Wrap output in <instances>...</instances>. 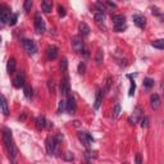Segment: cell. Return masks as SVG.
<instances>
[{"mask_svg": "<svg viewBox=\"0 0 164 164\" xmlns=\"http://www.w3.org/2000/svg\"><path fill=\"white\" fill-rule=\"evenodd\" d=\"M67 67H68V62H67V59L65 58H63L61 64H59V68H61V71L64 73V72H67Z\"/></svg>", "mask_w": 164, "mask_h": 164, "instance_id": "cb8c5ba5", "label": "cell"}, {"mask_svg": "<svg viewBox=\"0 0 164 164\" xmlns=\"http://www.w3.org/2000/svg\"><path fill=\"white\" fill-rule=\"evenodd\" d=\"M133 22L139 28H144L145 25H146V19H145L144 15H141V14H135L133 15Z\"/></svg>", "mask_w": 164, "mask_h": 164, "instance_id": "4fadbf2b", "label": "cell"}, {"mask_svg": "<svg viewBox=\"0 0 164 164\" xmlns=\"http://www.w3.org/2000/svg\"><path fill=\"white\" fill-rule=\"evenodd\" d=\"M103 58H104V54H103V51L101 50H97V53H96V57H95V61H96V63H101L103 62Z\"/></svg>", "mask_w": 164, "mask_h": 164, "instance_id": "83f0119b", "label": "cell"}, {"mask_svg": "<svg viewBox=\"0 0 164 164\" xmlns=\"http://www.w3.org/2000/svg\"><path fill=\"white\" fill-rule=\"evenodd\" d=\"M135 162H136V164H143V158H141V154L139 153V154H136V156H135Z\"/></svg>", "mask_w": 164, "mask_h": 164, "instance_id": "74e56055", "label": "cell"}, {"mask_svg": "<svg viewBox=\"0 0 164 164\" xmlns=\"http://www.w3.org/2000/svg\"><path fill=\"white\" fill-rule=\"evenodd\" d=\"M58 13L61 17H65V9L64 7H62V5H58Z\"/></svg>", "mask_w": 164, "mask_h": 164, "instance_id": "d590c367", "label": "cell"}, {"mask_svg": "<svg viewBox=\"0 0 164 164\" xmlns=\"http://www.w3.org/2000/svg\"><path fill=\"white\" fill-rule=\"evenodd\" d=\"M95 7L97 8V10H99V13H103L104 10H105V5H104L103 3H100V2L95 3Z\"/></svg>", "mask_w": 164, "mask_h": 164, "instance_id": "f546056e", "label": "cell"}, {"mask_svg": "<svg viewBox=\"0 0 164 164\" xmlns=\"http://www.w3.org/2000/svg\"><path fill=\"white\" fill-rule=\"evenodd\" d=\"M73 124L76 126V127H78V126H80V122H78V121H74V122H73Z\"/></svg>", "mask_w": 164, "mask_h": 164, "instance_id": "7bdbcfd3", "label": "cell"}, {"mask_svg": "<svg viewBox=\"0 0 164 164\" xmlns=\"http://www.w3.org/2000/svg\"><path fill=\"white\" fill-rule=\"evenodd\" d=\"M103 103V91H97L96 94V99H95V104H94V108L95 109H99L100 105Z\"/></svg>", "mask_w": 164, "mask_h": 164, "instance_id": "ffe728a7", "label": "cell"}, {"mask_svg": "<svg viewBox=\"0 0 164 164\" xmlns=\"http://www.w3.org/2000/svg\"><path fill=\"white\" fill-rule=\"evenodd\" d=\"M72 48L74 49V51H78V53L84 51V41H82L81 37H73Z\"/></svg>", "mask_w": 164, "mask_h": 164, "instance_id": "8fae6325", "label": "cell"}, {"mask_svg": "<svg viewBox=\"0 0 164 164\" xmlns=\"http://www.w3.org/2000/svg\"><path fill=\"white\" fill-rule=\"evenodd\" d=\"M59 140H61L59 137L58 139H55V137H48L46 139V150H48L49 155H54V153H55L57 147H58Z\"/></svg>", "mask_w": 164, "mask_h": 164, "instance_id": "7a4b0ae2", "label": "cell"}, {"mask_svg": "<svg viewBox=\"0 0 164 164\" xmlns=\"http://www.w3.org/2000/svg\"><path fill=\"white\" fill-rule=\"evenodd\" d=\"M10 9L7 7V5H0V23H7L10 19Z\"/></svg>", "mask_w": 164, "mask_h": 164, "instance_id": "277c9868", "label": "cell"}, {"mask_svg": "<svg viewBox=\"0 0 164 164\" xmlns=\"http://www.w3.org/2000/svg\"><path fill=\"white\" fill-rule=\"evenodd\" d=\"M135 89H136V84L133 81H131V87H130V92H128L130 96H132L135 94Z\"/></svg>", "mask_w": 164, "mask_h": 164, "instance_id": "e575fe53", "label": "cell"}, {"mask_svg": "<svg viewBox=\"0 0 164 164\" xmlns=\"http://www.w3.org/2000/svg\"><path fill=\"white\" fill-rule=\"evenodd\" d=\"M26 84V80H25V73L21 72L18 73V76L14 78V86L17 87V89H21V87H23Z\"/></svg>", "mask_w": 164, "mask_h": 164, "instance_id": "5bb4252c", "label": "cell"}, {"mask_svg": "<svg viewBox=\"0 0 164 164\" xmlns=\"http://www.w3.org/2000/svg\"><path fill=\"white\" fill-rule=\"evenodd\" d=\"M150 105H151V108L154 109V110H158V109L160 108L162 100H160V96L158 95V94L151 95V97H150Z\"/></svg>", "mask_w": 164, "mask_h": 164, "instance_id": "7c38bea8", "label": "cell"}, {"mask_svg": "<svg viewBox=\"0 0 164 164\" xmlns=\"http://www.w3.org/2000/svg\"><path fill=\"white\" fill-rule=\"evenodd\" d=\"M141 118H143V109H141L140 107H137V108H136L135 110H133L132 117H130L128 121H130V123L132 124V126H135L136 123H137V122L140 121Z\"/></svg>", "mask_w": 164, "mask_h": 164, "instance_id": "9c48e42d", "label": "cell"}, {"mask_svg": "<svg viewBox=\"0 0 164 164\" xmlns=\"http://www.w3.org/2000/svg\"><path fill=\"white\" fill-rule=\"evenodd\" d=\"M141 127H143V128L149 127V119H147L146 117H144L143 119H141Z\"/></svg>", "mask_w": 164, "mask_h": 164, "instance_id": "836d02e7", "label": "cell"}, {"mask_svg": "<svg viewBox=\"0 0 164 164\" xmlns=\"http://www.w3.org/2000/svg\"><path fill=\"white\" fill-rule=\"evenodd\" d=\"M64 158H65V159H67V160H73V154H72V153H65V155H64Z\"/></svg>", "mask_w": 164, "mask_h": 164, "instance_id": "f35d334b", "label": "cell"}, {"mask_svg": "<svg viewBox=\"0 0 164 164\" xmlns=\"http://www.w3.org/2000/svg\"><path fill=\"white\" fill-rule=\"evenodd\" d=\"M0 41H2V37H0Z\"/></svg>", "mask_w": 164, "mask_h": 164, "instance_id": "bcb514c9", "label": "cell"}, {"mask_svg": "<svg viewBox=\"0 0 164 164\" xmlns=\"http://www.w3.org/2000/svg\"><path fill=\"white\" fill-rule=\"evenodd\" d=\"M108 5H110V7H113V8H116V7H117L116 3H112V2H108Z\"/></svg>", "mask_w": 164, "mask_h": 164, "instance_id": "60d3db41", "label": "cell"}, {"mask_svg": "<svg viewBox=\"0 0 164 164\" xmlns=\"http://www.w3.org/2000/svg\"><path fill=\"white\" fill-rule=\"evenodd\" d=\"M32 5H34V3H32V0H26V2H25V5H23L26 12H28V10H31Z\"/></svg>", "mask_w": 164, "mask_h": 164, "instance_id": "f1b7e54d", "label": "cell"}, {"mask_svg": "<svg viewBox=\"0 0 164 164\" xmlns=\"http://www.w3.org/2000/svg\"><path fill=\"white\" fill-rule=\"evenodd\" d=\"M84 164H90V162H85V163H84Z\"/></svg>", "mask_w": 164, "mask_h": 164, "instance_id": "ee69618b", "label": "cell"}, {"mask_svg": "<svg viewBox=\"0 0 164 164\" xmlns=\"http://www.w3.org/2000/svg\"><path fill=\"white\" fill-rule=\"evenodd\" d=\"M36 127L39 128V130L45 128V127H46V121H45V118H44L42 116L36 118Z\"/></svg>", "mask_w": 164, "mask_h": 164, "instance_id": "44dd1931", "label": "cell"}, {"mask_svg": "<svg viewBox=\"0 0 164 164\" xmlns=\"http://www.w3.org/2000/svg\"><path fill=\"white\" fill-rule=\"evenodd\" d=\"M144 86L146 87V89H151V87L154 86V80H151V78H145V80H144Z\"/></svg>", "mask_w": 164, "mask_h": 164, "instance_id": "d4e9b609", "label": "cell"}, {"mask_svg": "<svg viewBox=\"0 0 164 164\" xmlns=\"http://www.w3.org/2000/svg\"><path fill=\"white\" fill-rule=\"evenodd\" d=\"M95 21L96 22H104V13H95Z\"/></svg>", "mask_w": 164, "mask_h": 164, "instance_id": "d6a6232c", "label": "cell"}, {"mask_svg": "<svg viewBox=\"0 0 164 164\" xmlns=\"http://www.w3.org/2000/svg\"><path fill=\"white\" fill-rule=\"evenodd\" d=\"M41 9L44 10V13H50L53 9V3L49 0H44V2H41Z\"/></svg>", "mask_w": 164, "mask_h": 164, "instance_id": "9a60e30c", "label": "cell"}, {"mask_svg": "<svg viewBox=\"0 0 164 164\" xmlns=\"http://www.w3.org/2000/svg\"><path fill=\"white\" fill-rule=\"evenodd\" d=\"M80 31H81V35H82V36H87V35L90 34V27L87 26V23H85V22H81Z\"/></svg>", "mask_w": 164, "mask_h": 164, "instance_id": "d6986e66", "label": "cell"}, {"mask_svg": "<svg viewBox=\"0 0 164 164\" xmlns=\"http://www.w3.org/2000/svg\"><path fill=\"white\" fill-rule=\"evenodd\" d=\"M23 46H25V50L27 51L28 55H34L37 51V46H36L34 40H28V39L23 40Z\"/></svg>", "mask_w": 164, "mask_h": 164, "instance_id": "5b68a950", "label": "cell"}, {"mask_svg": "<svg viewBox=\"0 0 164 164\" xmlns=\"http://www.w3.org/2000/svg\"><path fill=\"white\" fill-rule=\"evenodd\" d=\"M17 19H18V14H17V13H13L12 15H10V19H9L8 23H9L10 26H14L15 23H17Z\"/></svg>", "mask_w": 164, "mask_h": 164, "instance_id": "484cf974", "label": "cell"}, {"mask_svg": "<svg viewBox=\"0 0 164 164\" xmlns=\"http://www.w3.org/2000/svg\"><path fill=\"white\" fill-rule=\"evenodd\" d=\"M112 19L114 22V26H116V25H126V17H124L123 14L112 15Z\"/></svg>", "mask_w": 164, "mask_h": 164, "instance_id": "e0dca14e", "label": "cell"}, {"mask_svg": "<svg viewBox=\"0 0 164 164\" xmlns=\"http://www.w3.org/2000/svg\"><path fill=\"white\" fill-rule=\"evenodd\" d=\"M2 26H3V23H0V27H2Z\"/></svg>", "mask_w": 164, "mask_h": 164, "instance_id": "f6af8a7d", "label": "cell"}, {"mask_svg": "<svg viewBox=\"0 0 164 164\" xmlns=\"http://www.w3.org/2000/svg\"><path fill=\"white\" fill-rule=\"evenodd\" d=\"M0 105H2V108H3V113H4V116H5V117H8V116H9L8 103H7V100H5V97H4V96H0Z\"/></svg>", "mask_w": 164, "mask_h": 164, "instance_id": "ac0fdd59", "label": "cell"}, {"mask_svg": "<svg viewBox=\"0 0 164 164\" xmlns=\"http://www.w3.org/2000/svg\"><path fill=\"white\" fill-rule=\"evenodd\" d=\"M64 108H65V101H64V100H61V101H59V107H58V113H59V114L63 113Z\"/></svg>", "mask_w": 164, "mask_h": 164, "instance_id": "1f68e13d", "label": "cell"}, {"mask_svg": "<svg viewBox=\"0 0 164 164\" xmlns=\"http://www.w3.org/2000/svg\"><path fill=\"white\" fill-rule=\"evenodd\" d=\"M126 28H127V26H126V25H116V26H114V30H116L117 32H122Z\"/></svg>", "mask_w": 164, "mask_h": 164, "instance_id": "4dcf8cb0", "label": "cell"}, {"mask_svg": "<svg viewBox=\"0 0 164 164\" xmlns=\"http://www.w3.org/2000/svg\"><path fill=\"white\" fill-rule=\"evenodd\" d=\"M151 46L153 48H155V49H159V50H163L164 49V40H155V41H153L151 42Z\"/></svg>", "mask_w": 164, "mask_h": 164, "instance_id": "7402d4cb", "label": "cell"}, {"mask_svg": "<svg viewBox=\"0 0 164 164\" xmlns=\"http://www.w3.org/2000/svg\"><path fill=\"white\" fill-rule=\"evenodd\" d=\"M78 139L82 144H84L86 147H89L90 144L94 143V139H92V136L90 133H87V132H80L78 133Z\"/></svg>", "mask_w": 164, "mask_h": 164, "instance_id": "ba28073f", "label": "cell"}, {"mask_svg": "<svg viewBox=\"0 0 164 164\" xmlns=\"http://www.w3.org/2000/svg\"><path fill=\"white\" fill-rule=\"evenodd\" d=\"M85 71H86L85 63H80V64H78V72H80L81 74H84V73H85Z\"/></svg>", "mask_w": 164, "mask_h": 164, "instance_id": "8d00e7d4", "label": "cell"}, {"mask_svg": "<svg viewBox=\"0 0 164 164\" xmlns=\"http://www.w3.org/2000/svg\"><path fill=\"white\" fill-rule=\"evenodd\" d=\"M61 94L63 96L69 94V78H68L67 72L63 73V78L61 81Z\"/></svg>", "mask_w": 164, "mask_h": 164, "instance_id": "8992f818", "label": "cell"}, {"mask_svg": "<svg viewBox=\"0 0 164 164\" xmlns=\"http://www.w3.org/2000/svg\"><path fill=\"white\" fill-rule=\"evenodd\" d=\"M15 67H17V64H15V59L14 58H10L8 61V64H7V71L9 74H13L14 71H15Z\"/></svg>", "mask_w": 164, "mask_h": 164, "instance_id": "2e32d148", "label": "cell"}, {"mask_svg": "<svg viewBox=\"0 0 164 164\" xmlns=\"http://www.w3.org/2000/svg\"><path fill=\"white\" fill-rule=\"evenodd\" d=\"M3 141H4V146H5V149H7L10 162H12V164H15L17 163V147H15V145H14L13 136H12V132H10L9 128H4Z\"/></svg>", "mask_w": 164, "mask_h": 164, "instance_id": "6da1fadb", "label": "cell"}, {"mask_svg": "<svg viewBox=\"0 0 164 164\" xmlns=\"http://www.w3.org/2000/svg\"><path fill=\"white\" fill-rule=\"evenodd\" d=\"M65 110H67L69 114H74L76 110H77V105H76L74 96L71 95V94L67 95V100H65Z\"/></svg>", "mask_w": 164, "mask_h": 164, "instance_id": "3957f363", "label": "cell"}, {"mask_svg": "<svg viewBox=\"0 0 164 164\" xmlns=\"http://www.w3.org/2000/svg\"><path fill=\"white\" fill-rule=\"evenodd\" d=\"M119 113H121V105H118V104H117V105L114 107V110H113L112 117H113V118H118Z\"/></svg>", "mask_w": 164, "mask_h": 164, "instance_id": "4316f807", "label": "cell"}, {"mask_svg": "<svg viewBox=\"0 0 164 164\" xmlns=\"http://www.w3.org/2000/svg\"><path fill=\"white\" fill-rule=\"evenodd\" d=\"M23 91H25V96L26 97H32V87L30 86V85H27V84H25V86H23Z\"/></svg>", "mask_w": 164, "mask_h": 164, "instance_id": "603a6c76", "label": "cell"}, {"mask_svg": "<svg viewBox=\"0 0 164 164\" xmlns=\"http://www.w3.org/2000/svg\"><path fill=\"white\" fill-rule=\"evenodd\" d=\"M58 57V48L57 46H49L46 49V59L48 61H54V59H57Z\"/></svg>", "mask_w": 164, "mask_h": 164, "instance_id": "30bf717a", "label": "cell"}, {"mask_svg": "<svg viewBox=\"0 0 164 164\" xmlns=\"http://www.w3.org/2000/svg\"><path fill=\"white\" fill-rule=\"evenodd\" d=\"M46 127H48V128H51V127H53V123H51V122H46Z\"/></svg>", "mask_w": 164, "mask_h": 164, "instance_id": "b9f144b4", "label": "cell"}, {"mask_svg": "<svg viewBox=\"0 0 164 164\" xmlns=\"http://www.w3.org/2000/svg\"><path fill=\"white\" fill-rule=\"evenodd\" d=\"M35 30L37 34H42L45 31V21L42 19L40 13H37L35 15Z\"/></svg>", "mask_w": 164, "mask_h": 164, "instance_id": "52a82bcc", "label": "cell"}, {"mask_svg": "<svg viewBox=\"0 0 164 164\" xmlns=\"http://www.w3.org/2000/svg\"><path fill=\"white\" fill-rule=\"evenodd\" d=\"M49 87H50V91L54 92V81H49Z\"/></svg>", "mask_w": 164, "mask_h": 164, "instance_id": "ab89813d", "label": "cell"}]
</instances>
